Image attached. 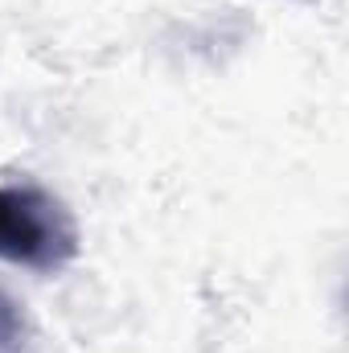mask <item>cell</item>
I'll list each match as a JSON object with an SVG mask.
<instances>
[{
	"instance_id": "6da1fadb",
	"label": "cell",
	"mask_w": 349,
	"mask_h": 353,
	"mask_svg": "<svg viewBox=\"0 0 349 353\" xmlns=\"http://www.w3.org/2000/svg\"><path fill=\"white\" fill-rule=\"evenodd\" d=\"M79 255L70 210L37 185H0V259L29 271H62Z\"/></svg>"
},
{
	"instance_id": "7a4b0ae2",
	"label": "cell",
	"mask_w": 349,
	"mask_h": 353,
	"mask_svg": "<svg viewBox=\"0 0 349 353\" xmlns=\"http://www.w3.org/2000/svg\"><path fill=\"white\" fill-rule=\"evenodd\" d=\"M0 353H29V325L17 300L0 292Z\"/></svg>"
}]
</instances>
